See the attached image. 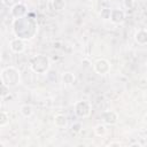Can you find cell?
Returning a JSON list of instances; mask_svg holds the SVG:
<instances>
[{
  "mask_svg": "<svg viewBox=\"0 0 147 147\" xmlns=\"http://www.w3.org/2000/svg\"><path fill=\"white\" fill-rule=\"evenodd\" d=\"M1 79L5 85L10 87H16L21 82V74L15 67H6L1 71Z\"/></svg>",
  "mask_w": 147,
  "mask_h": 147,
  "instance_id": "2",
  "label": "cell"
},
{
  "mask_svg": "<svg viewBox=\"0 0 147 147\" xmlns=\"http://www.w3.org/2000/svg\"><path fill=\"white\" fill-rule=\"evenodd\" d=\"M53 123L57 129H65L68 125V117L63 114H57L54 116Z\"/></svg>",
  "mask_w": 147,
  "mask_h": 147,
  "instance_id": "11",
  "label": "cell"
},
{
  "mask_svg": "<svg viewBox=\"0 0 147 147\" xmlns=\"http://www.w3.org/2000/svg\"><path fill=\"white\" fill-rule=\"evenodd\" d=\"M9 48L13 53L15 54H21L25 51V40L20 39V38H14L13 40H10L9 42Z\"/></svg>",
  "mask_w": 147,
  "mask_h": 147,
  "instance_id": "7",
  "label": "cell"
},
{
  "mask_svg": "<svg viewBox=\"0 0 147 147\" xmlns=\"http://www.w3.org/2000/svg\"><path fill=\"white\" fill-rule=\"evenodd\" d=\"M93 70L98 75H106L110 71V63L106 59H98L93 63Z\"/></svg>",
  "mask_w": 147,
  "mask_h": 147,
  "instance_id": "5",
  "label": "cell"
},
{
  "mask_svg": "<svg viewBox=\"0 0 147 147\" xmlns=\"http://www.w3.org/2000/svg\"><path fill=\"white\" fill-rule=\"evenodd\" d=\"M1 1H2V3H3L6 7H9V8H11V7H14L15 5L22 2V0H1Z\"/></svg>",
  "mask_w": 147,
  "mask_h": 147,
  "instance_id": "20",
  "label": "cell"
},
{
  "mask_svg": "<svg viewBox=\"0 0 147 147\" xmlns=\"http://www.w3.org/2000/svg\"><path fill=\"white\" fill-rule=\"evenodd\" d=\"M134 40L138 45L145 46L147 44V31H146V29L141 28V29L137 30L136 33H134Z\"/></svg>",
  "mask_w": 147,
  "mask_h": 147,
  "instance_id": "10",
  "label": "cell"
},
{
  "mask_svg": "<svg viewBox=\"0 0 147 147\" xmlns=\"http://www.w3.org/2000/svg\"><path fill=\"white\" fill-rule=\"evenodd\" d=\"M1 60H2V55H1V52H0V62H1Z\"/></svg>",
  "mask_w": 147,
  "mask_h": 147,
  "instance_id": "25",
  "label": "cell"
},
{
  "mask_svg": "<svg viewBox=\"0 0 147 147\" xmlns=\"http://www.w3.org/2000/svg\"><path fill=\"white\" fill-rule=\"evenodd\" d=\"M125 11L123 9H119V8H115V9H111L110 11V16H109V20L111 23L116 24V25H121L124 23L125 21Z\"/></svg>",
  "mask_w": 147,
  "mask_h": 147,
  "instance_id": "6",
  "label": "cell"
},
{
  "mask_svg": "<svg viewBox=\"0 0 147 147\" xmlns=\"http://www.w3.org/2000/svg\"><path fill=\"white\" fill-rule=\"evenodd\" d=\"M49 68H51V61L46 55L38 54L30 60V69L36 74L45 75L48 72Z\"/></svg>",
  "mask_w": 147,
  "mask_h": 147,
  "instance_id": "3",
  "label": "cell"
},
{
  "mask_svg": "<svg viewBox=\"0 0 147 147\" xmlns=\"http://www.w3.org/2000/svg\"><path fill=\"white\" fill-rule=\"evenodd\" d=\"M38 31L37 21L30 16H24L21 18H14L13 32L14 34L23 40H31Z\"/></svg>",
  "mask_w": 147,
  "mask_h": 147,
  "instance_id": "1",
  "label": "cell"
},
{
  "mask_svg": "<svg viewBox=\"0 0 147 147\" xmlns=\"http://www.w3.org/2000/svg\"><path fill=\"white\" fill-rule=\"evenodd\" d=\"M121 145H122V144H121L119 141H113V142H109L108 146H109V147H113V146H118V147H119Z\"/></svg>",
  "mask_w": 147,
  "mask_h": 147,
  "instance_id": "22",
  "label": "cell"
},
{
  "mask_svg": "<svg viewBox=\"0 0 147 147\" xmlns=\"http://www.w3.org/2000/svg\"><path fill=\"white\" fill-rule=\"evenodd\" d=\"M93 131H94V134H95L96 137H99V138L105 137L106 133H107L106 124H98V125H95L94 129H93Z\"/></svg>",
  "mask_w": 147,
  "mask_h": 147,
  "instance_id": "14",
  "label": "cell"
},
{
  "mask_svg": "<svg viewBox=\"0 0 147 147\" xmlns=\"http://www.w3.org/2000/svg\"><path fill=\"white\" fill-rule=\"evenodd\" d=\"M61 80H62V84L64 86H72L75 84V80H76V77L72 72H63L62 76H61Z\"/></svg>",
  "mask_w": 147,
  "mask_h": 147,
  "instance_id": "12",
  "label": "cell"
},
{
  "mask_svg": "<svg viewBox=\"0 0 147 147\" xmlns=\"http://www.w3.org/2000/svg\"><path fill=\"white\" fill-rule=\"evenodd\" d=\"M20 113H21L22 116H24V117H30V116H32V114H33V108H32L31 105L24 103V105L21 106Z\"/></svg>",
  "mask_w": 147,
  "mask_h": 147,
  "instance_id": "13",
  "label": "cell"
},
{
  "mask_svg": "<svg viewBox=\"0 0 147 147\" xmlns=\"http://www.w3.org/2000/svg\"><path fill=\"white\" fill-rule=\"evenodd\" d=\"M9 95V87L3 83L0 85V98H6Z\"/></svg>",
  "mask_w": 147,
  "mask_h": 147,
  "instance_id": "17",
  "label": "cell"
},
{
  "mask_svg": "<svg viewBox=\"0 0 147 147\" xmlns=\"http://www.w3.org/2000/svg\"><path fill=\"white\" fill-rule=\"evenodd\" d=\"M75 115L79 118H87L92 111V105L86 100H79L74 106Z\"/></svg>",
  "mask_w": 147,
  "mask_h": 147,
  "instance_id": "4",
  "label": "cell"
},
{
  "mask_svg": "<svg viewBox=\"0 0 147 147\" xmlns=\"http://www.w3.org/2000/svg\"><path fill=\"white\" fill-rule=\"evenodd\" d=\"M123 6L125 7V9H133L134 8V0H124Z\"/></svg>",
  "mask_w": 147,
  "mask_h": 147,
  "instance_id": "21",
  "label": "cell"
},
{
  "mask_svg": "<svg viewBox=\"0 0 147 147\" xmlns=\"http://www.w3.org/2000/svg\"><path fill=\"white\" fill-rule=\"evenodd\" d=\"M10 15L14 17V18H21V17H24L28 15V8L24 3L20 2L17 5H15L14 7L10 8Z\"/></svg>",
  "mask_w": 147,
  "mask_h": 147,
  "instance_id": "8",
  "label": "cell"
},
{
  "mask_svg": "<svg viewBox=\"0 0 147 147\" xmlns=\"http://www.w3.org/2000/svg\"><path fill=\"white\" fill-rule=\"evenodd\" d=\"M2 84V79H1V74H0V85Z\"/></svg>",
  "mask_w": 147,
  "mask_h": 147,
  "instance_id": "24",
  "label": "cell"
},
{
  "mask_svg": "<svg viewBox=\"0 0 147 147\" xmlns=\"http://www.w3.org/2000/svg\"><path fill=\"white\" fill-rule=\"evenodd\" d=\"M110 11H111V9H109V8H102L101 9V11H100V17L102 18V20H109V16H110Z\"/></svg>",
  "mask_w": 147,
  "mask_h": 147,
  "instance_id": "18",
  "label": "cell"
},
{
  "mask_svg": "<svg viewBox=\"0 0 147 147\" xmlns=\"http://www.w3.org/2000/svg\"><path fill=\"white\" fill-rule=\"evenodd\" d=\"M102 121L106 125H115L118 122V114L115 110H106L102 113Z\"/></svg>",
  "mask_w": 147,
  "mask_h": 147,
  "instance_id": "9",
  "label": "cell"
},
{
  "mask_svg": "<svg viewBox=\"0 0 147 147\" xmlns=\"http://www.w3.org/2000/svg\"><path fill=\"white\" fill-rule=\"evenodd\" d=\"M9 114L7 111L0 110V126H6L9 123Z\"/></svg>",
  "mask_w": 147,
  "mask_h": 147,
  "instance_id": "16",
  "label": "cell"
},
{
  "mask_svg": "<svg viewBox=\"0 0 147 147\" xmlns=\"http://www.w3.org/2000/svg\"><path fill=\"white\" fill-rule=\"evenodd\" d=\"M0 146H2V147L5 146V142H3V141H1V140H0Z\"/></svg>",
  "mask_w": 147,
  "mask_h": 147,
  "instance_id": "23",
  "label": "cell"
},
{
  "mask_svg": "<svg viewBox=\"0 0 147 147\" xmlns=\"http://www.w3.org/2000/svg\"><path fill=\"white\" fill-rule=\"evenodd\" d=\"M82 129H83V125L79 122H76V123H74L71 125V132L72 133H79L82 131Z\"/></svg>",
  "mask_w": 147,
  "mask_h": 147,
  "instance_id": "19",
  "label": "cell"
},
{
  "mask_svg": "<svg viewBox=\"0 0 147 147\" xmlns=\"http://www.w3.org/2000/svg\"><path fill=\"white\" fill-rule=\"evenodd\" d=\"M52 8L55 11H62L65 8V1L64 0H52Z\"/></svg>",
  "mask_w": 147,
  "mask_h": 147,
  "instance_id": "15",
  "label": "cell"
}]
</instances>
